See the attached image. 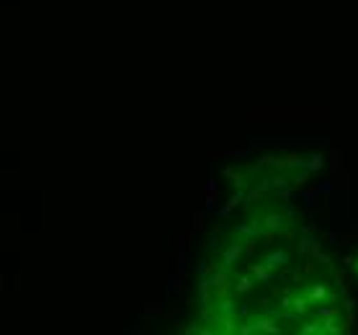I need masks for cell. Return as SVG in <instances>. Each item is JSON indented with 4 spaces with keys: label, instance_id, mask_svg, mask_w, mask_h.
<instances>
[{
    "label": "cell",
    "instance_id": "cell-1",
    "mask_svg": "<svg viewBox=\"0 0 358 335\" xmlns=\"http://www.w3.org/2000/svg\"><path fill=\"white\" fill-rule=\"evenodd\" d=\"M201 312L220 333H335L345 299L299 209L266 188L214 232Z\"/></svg>",
    "mask_w": 358,
    "mask_h": 335
}]
</instances>
